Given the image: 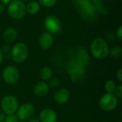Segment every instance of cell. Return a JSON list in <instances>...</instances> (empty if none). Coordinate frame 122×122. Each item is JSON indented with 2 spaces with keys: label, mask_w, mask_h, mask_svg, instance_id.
Returning <instances> with one entry per match:
<instances>
[{
  "label": "cell",
  "mask_w": 122,
  "mask_h": 122,
  "mask_svg": "<svg viewBox=\"0 0 122 122\" xmlns=\"http://www.w3.org/2000/svg\"><path fill=\"white\" fill-rule=\"evenodd\" d=\"M28 48L24 43H17L11 49L10 56L15 63H21L24 61L28 56Z\"/></svg>",
  "instance_id": "obj_3"
},
{
  "label": "cell",
  "mask_w": 122,
  "mask_h": 122,
  "mask_svg": "<svg viewBox=\"0 0 122 122\" xmlns=\"http://www.w3.org/2000/svg\"><path fill=\"white\" fill-rule=\"evenodd\" d=\"M2 78L7 84H14L19 79V70L14 66H8L3 70Z\"/></svg>",
  "instance_id": "obj_9"
},
{
  "label": "cell",
  "mask_w": 122,
  "mask_h": 122,
  "mask_svg": "<svg viewBox=\"0 0 122 122\" xmlns=\"http://www.w3.org/2000/svg\"><path fill=\"white\" fill-rule=\"evenodd\" d=\"M4 53L3 51L0 49V64L4 60Z\"/></svg>",
  "instance_id": "obj_29"
},
{
  "label": "cell",
  "mask_w": 122,
  "mask_h": 122,
  "mask_svg": "<svg viewBox=\"0 0 122 122\" xmlns=\"http://www.w3.org/2000/svg\"><path fill=\"white\" fill-rule=\"evenodd\" d=\"M39 119L40 122H56L57 114L54 109L46 108L40 112Z\"/></svg>",
  "instance_id": "obj_12"
},
{
  "label": "cell",
  "mask_w": 122,
  "mask_h": 122,
  "mask_svg": "<svg viewBox=\"0 0 122 122\" xmlns=\"http://www.w3.org/2000/svg\"><path fill=\"white\" fill-rule=\"evenodd\" d=\"M19 107V102L17 99L11 95L4 97L1 101V108L6 115L14 114Z\"/></svg>",
  "instance_id": "obj_5"
},
{
  "label": "cell",
  "mask_w": 122,
  "mask_h": 122,
  "mask_svg": "<svg viewBox=\"0 0 122 122\" xmlns=\"http://www.w3.org/2000/svg\"><path fill=\"white\" fill-rule=\"evenodd\" d=\"M60 82H61V81L58 77L52 76L49 80V82L47 84L50 89H57L60 86Z\"/></svg>",
  "instance_id": "obj_21"
},
{
  "label": "cell",
  "mask_w": 122,
  "mask_h": 122,
  "mask_svg": "<svg viewBox=\"0 0 122 122\" xmlns=\"http://www.w3.org/2000/svg\"><path fill=\"white\" fill-rule=\"evenodd\" d=\"M118 103V99L114 94L106 93L99 99V107L104 112H112L117 107Z\"/></svg>",
  "instance_id": "obj_4"
},
{
  "label": "cell",
  "mask_w": 122,
  "mask_h": 122,
  "mask_svg": "<svg viewBox=\"0 0 122 122\" xmlns=\"http://www.w3.org/2000/svg\"><path fill=\"white\" fill-rule=\"evenodd\" d=\"M78 61H79L81 63H82L86 67L90 63V57L87 52V51L84 47H79L76 50V57Z\"/></svg>",
  "instance_id": "obj_14"
},
{
  "label": "cell",
  "mask_w": 122,
  "mask_h": 122,
  "mask_svg": "<svg viewBox=\"0 0 122 122\" xmlns=\"http://www.w3.org/2000/svg\"><path fill=\"white\" fill-rule=\"evenodd\" d=\"M18 122H26V121H21V120H19Z\"/></svg>",
  "instance_id": "obj_33"
},
{
  "label": "cell",
  "mask_w": 122,
  "mask_h": 122,
  "mask_svg": "<svg viewBox=\"0 0 122 122\" xmlns=\"http://www.w3.org/2000/svg\"><path fill=\"white\" fill-rule=\"evenodd\" d=\"M117 80H118L120 83H122V69H119V71L117 72Z\"/></svg>",
  "instance_id": "obj_26"
},
{
  "label": "cell",
  "mask_w": 122,
  "mask_h": 122,
  "mask_svg": "<svg viewBox=\"0 0 122 122\" xmlns=\"http://www.w3.org/2000/svg\"><path fill=\"white\" fill-rule=\"evenodd\" d=\"M54 42V39L52 35L49 33L46 32L44 33L39 38V45L41 49L46 50L51 48Z\"/></svg>",
  "instance_id": "obj_15"
},
{
  "label": "cell",
  "mask_w": 122,
  "mask_h": 122,
  "mask_svg": "<svg viewBox=\"0 0 122 122\" xmlns=\"http://www.w3.org/2000/svg\"><path fill=\"white\" fill-rule=\"evenodd\" d=\"M66 70L70 79L75 84L82 83L87 75L86 66L76 58H73L68 61Z\"/></svg>",
  "instance_id": "obj_1"
},
{
  "label": "cell",
  "mask_w": 122,
  "mask_h": 122,
  "mask_svg": "<svg viewBox=\"0 0 122 122\" xmlns=\"http://www.w3.org/2000/svg\"><path fill=\"white\" fill-rule=\"evenodd\" d=\"M117 36L119 41L122 40V26H120L117 31Z\"/></svg>",
  "instance_id": "obj_25"
},
{
  "label": "cell",
  "mask_w": 122,
  "mask_h": 122,
  "mask_svg": "<svg viewBox=\"0 0 122 122\" xmlns=\"http://www.w3.org/2000/svg\"><path fill=\"white\" fill-rule=\"evenodd\" d=\"M74 1H76V2H78V1H79V0H74Z\"/></svg>",
  "instance_id": "obj_34"
},
{
  "label": "cell",
  "mask_w": 122,
  "mask_h": 122,
  "mask_svg": "<svg viewBox=\"0 0 122 122\" xmlns=\"http://www.w3.org/2000/svg\"><path fill=\"white\" fill-rule=\"evenodd\" d=\"M39 2L44 7H51L56 4V0H39Z\"/></svg>",
  "instance_id": "obj_22"
},
{
  "label": "cell",
  "mask_w": 122,
  "mask_h": 122,
  "mask_svg": "<svg viewBox=\"0 0 122 122\" xmlns=\"http://www.w3.org/2000/svg\"><path fill=\"white\" fill-rule=\"evenodd\" d=\"M19 119L17 118L16 115L11 114V115H6L4 122H18Z\"/></svg>",
  "instance_id": "obj_24"
},
{
  "label": "cell",
  "mask_w": 122,
  "mask_h": 122,
  "mask_svg": "<svg viewBox=\"0 0 122 122\" xmlns=\"http://www.w3.org/2000/svg\"><path fill=\"white\" fill-rule=\"evenodd\" d=\"M44 26L50 34H57L61 30L60 20L55 16L50 15L47 16L44 21Z\"/></svg>",
  "instance_id": "obj_10"
},
{
  "label": "cell",
  "mask_w": 122,
  "mask_h": 122,
  "mask_svg": "<svg viewBox=\"0 0 122 122\" xmlns=\"http://www.w3.org/2000/svg\"><path fill=\"white\" fill-rule=\"evenodd\" d=\"M39 76L44 81H48L53 76L52 69L49 66L43 67L39 71Z\"/></svg>",
  "instance_id": "obj_17"
},
{
  "label": "cell",
  "mask_w": 122,
  "mask_h": 122,
  "mask_svg": "<svg viewBox=\"0 0 122 122\" xmlns=\"http://www.w3.org/2000/svg\"><path fill=\"white\" fill-rule=\"evenodd\" d=\"M6 117V115L5 114V113L3 112L2 111H0V122H4Z\"/></svg>",
  "instance_id": "obj_27"
},
{
  "label": "cell",
  "mask_w": 122,
  "mask_h": 122,
  "mask_svg": "<svg viewBox=\"0 0 122 122\" xmlns=\"http://www.w3.org/2000/svg\"><path fill=\"white\" fill-rule=\"evenodd\" d=\"M117 87V84L114 80L109 79L107 80L104 84V89L107 93L109 94H114Z\"/></svg>",
  "instance_id": "obj_19"
},
{
  "label": "cell",
  "mask_w": 122,
  "mask_h": 122,
  "mask_svg": "<svg viewBox=\"0 0 122 122\" xmlns=\"http://www.w3.org/2000/svg\"><path fill=\"white\" fill-rule=\"evenodd\" d=\"M40 9V5L36 1H31L26 6V11L30 14H36Z\"/></svg>",
  "instance_id": "obj_18"
},
{
  "label": "cell",
  "mask_w": 122,
  "mask_h": 122,
  "mask_svg": "<svg viewBox=\"0 0 122 122\" xmlns=\"http://www.w3.org/2000/svg\"><path fill=\"white\" fill-rule=\"evenodd\" d=\"M35 114V107L32 104L25 103L18 107L16 117L19 120L27 121L34 117Z\"/></svg>",
  "instance_id": "obj_8"
},
{
  "label": "cell",
  "mask_w": 122,
  "mask_h": 122,
  "mask_svg": "<svg viewBox=\"0 0 122 122\" xmlns=\"http://www.w3.org/2000/svg\"><path fill=\"white\" fill-rule=\"evenodd\" d=\"M50 88L47 82L44 81H39L36 82L33 88L34 94L39 97H43L46 96L49 92Z\"/></svg>",
  "instance_id": "obj_13"
},
{
  "label": "cell",
  "mask_w": 122,
  "mask_h": 122,
  "mask_svg": "<svg viewBox=\"0 0 122 122\" xmlns=\"http://www.w3.org/2000/svg\"><path fill=\"white\" fill-rule=\"evenodd\" d=\"M21 1H29V0H20Z\"/></svg>",
  "instance_id": "obj_32"
},
{
  "label": "cell",
  "mask_w": 122,
  "mask_h": 122,
  "mask_svg": "<svg viewBox=\"0 0 122 122\" xmlns=\"http://www.w3.org/2000/svg\"><path fill=\"white\" fill-rule=\"evenodd\" d=\"M81 14L87 20H92L96 16L95 6L90 3L89 0H79L76 2Z\"/></svg>",
  "instance_id": "obj_7"
},
{
  "label": "cell",
  "mask_w": 122,
  "mask_h": 122,
  "mask_svg": "<svg viewBox=\"0 0 122 122\" xmlns=\"http://www.w3.org/2000/svg\"><path fill=\"white\" fill-rule=\"evenodd\" d=\"M109 54L113 59H118L122 56V49L120 46H114L111 49V51H109Z\"/></svg>",
  "instance_id": "obj_20"
},
{
  "label": "cell",
  "mask_w": 122,
  "mask_h": 122,
  "mask_svg": "<svg viewBox=\"0 0 122 122\" xmlns=\"http://www.w3.org/2000/svg\"><path fill=\"white\" fill-rule=\"evenodd\" d=\"M8 12L12 18L19 19L24 16L26 12V6L20 0H12L9 4Z\"/></svg>",
  "instance_id": "obj_6"
},
{
  "label": "cell",
  "mask_w": 122,
  "mask_h": 122,
  "mask_svg": "<svg viewBox=\"0 0 122 122\" xmlns=\"http://www.w3.org/2000/svg\"><path fill=\"white\" fill-rule=\"evenodd\" d=\"M4 9H5V7H4V6L3 4H0V13H2V12H4Z\"/></svg>",
  "instance_id": "obj_30"
},
{
  "label": "cell",
  "mask_w": 122,
  "mask_h": 122,
  "mask_svg": "<svg viewBox=\"0 0 122 122\" xmlns=\"http://www.w3.org/2000/svg\"><path fill=\"white\" fill-rule=\"evenodd\" d=\"M4 4H8L9 1H10V0H1Z\"/></svg>",
  "instance_id": "obj_31"
},
{
  "label": "cell",
  "mask_w": 122,
  "mask_h": 122,
  "mask_svg": "<svg viewBox=\"0 0 122 122\" xmlns=\"http://www.w3.org/2000/svg\"><path fill=\"white\" fill-rule=\"evenodd\" d=\"M114 94L117 99H122V85H118L116 87V89L114 92Z\"/></svg>",
  "instance_id": "obj_23"
},
{
  "label": "cell",
  "mask_w": 122,
  "mask_h": 122,
  "mask_svg": "<svg viewBox=\"0 0 122 122\" xmlns=\"http://www.w3.org/2000/svg\"><path fill=\"white\" fill-rule=\"evenodd\" d=\"M16 36H17V32L16 29L12 27L7 28L5 30L4 35H3V38L4 41L8 44L13 43L16 40Z\"/></svg>",
  "instance_id": "obj_16"
},
{
  "label": "cell",
  "mask_w": 122,
  "mask_h": 122,
  "mask_svg": "<svg viewBox=\"0 0 122 122\" xmlns=\"http://www.w3.org/2000/svg\"><path fill=\"white\" fill-rule=\"evenodd\" d=\"M27 122H40L39 118H36V117H31V119H29V120H27Z\"/></svg>",
  "instance_id": "obj_28"
},
{
  "label": "cell",
  "mask_w": 122,
  "mask_h": 122,
  "mask_svg": "<svg viewBox=\"0 0 122 122\" xmlns=\"http://www.w3.org/2000/svg\"><path fill=\"white\" fill-rule=\"evenodd\" d=\"M70 99V92L66 88H59L54 94V100L59 104H66Z\"/></svg>",
  "instance_id": "obj_11"
},
{
  "label": "cell",
  "mask_w": 122,
  "mask_h": 122,
  "mask_svg": "<svg viewBox=\"0 0 122 122\" xmlns=\"http://www.w3.org/2000/svg\"><path fill=\"white\" fill-rule=\"evenodd\" d=\"M91 52L92 56L97 59L106 58L109 53V49L107 41L102 38L95 39L91 44Z\"/></svg>",
  "instance_id": "obj_2"
}]
</instances>
